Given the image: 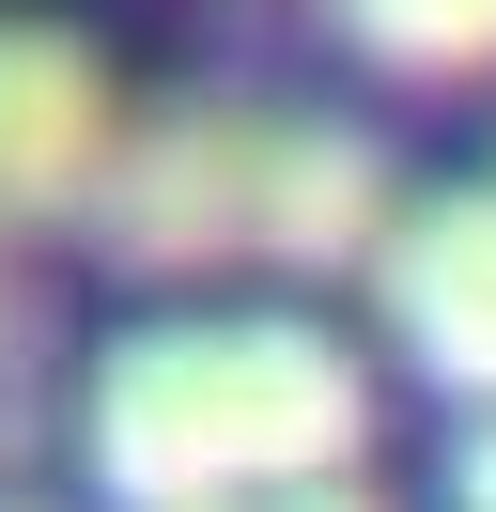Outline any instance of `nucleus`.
I'll return each instance as SVG.
<instances>
[{
	"label": "nucleus",
	"instance_id": "6e6552de",
	"mask_svg": "<svg viewBox=\"0 0 496 512\" xmlns=\"http://www.w3.org/2000/svg\"><path fill=\"white\" fill-rule=\"evenodd\" d=\"M450 512H496V404H481V435L450 450Z\"/></svg>",
	"mask_w": 496,
	"mask_h": 512
},
{
	"label": "nucleus",
	"instance_id": "f03ea898",
	"mask_svg": "<svg viewBox=\"0 0 496 512\" xmlns=\"http://www.w3.org/2000/svg\"><path fill=\"white\" fill-rule=\"evenodd\" d=\"M248 156H264V109L233 94H171L140 109V125L109 140V171H93V249L124 264V280H202V264L248 249Z\"/></svg>",
	"mask_w": 496,
	"mask_h": 512
},
{
	"label": "nucleus",
	"instance_id": "423d86ee",
	"mask_svg": "<svg viewBox=\"0 0 496 512\" xmlns=\"http://www.w3.org/2000/svg\"><path fill=\"white\" fill-rule=\"evenodd\" d=\"M357 63H388V78H496V0H310Z\"/></svg>",
	"mask_w": 496,
	"mask_h": 512
},
{
	"label": "nucleus",
	"instance_id": "39448f33",
	"mask_svg": "<svg viewBox=\"0 0 496 512\" xmlns=\"http://www.w3.org/2000/svg\"><path fill=\"white\" fill-rule=\"evenodd\" d=\"M109 140H124L109 63L78 32H47V16H0V233L16 218H78Z\"/></svg>",
	"mask_w": 496,
	"mask_h": 512
},
{
	"label": "nucleus",
	"instance_id": "0eeeda50",
	"mask_svg": "<svg viewBox=\"0 0 496 512\" xmlns=\"http://www.w3.org/2000/svg\"><path fill=\"white\" fill-rule=\"evenodd\" d=\"M47 435V311L31 295H0V466Z\"/></svg>",
	"mask_w": 496,
	"mask_h": 512
},
{
	"label": "nucleus",
	"instance_id": "9d476101",
	"mask_svg": "<svg viewBox=\"0 0 496 512\" xmlns=\"http://www.w3.org/2000/svg\"><path fill=\"white\" fill-rule=\"evenodd\" d=\"M0 512H47V497H0Z\"/></svg>",
	"mask_w": 496,
	"mask_h": 512
},
{
	"label": "nucleus",
	"instance_id": "1a4fd4ad",
	"mask_svg": "<svg viewBox=\"0 0 496 512\" xmlns=\"http://www.w3.org/2000/svg\"><path fill=\"white\" fill-rule=\"evenodd\" d=\"M279 512H388L372 481H310V497H279Z\"/></svg>",
	"mask_w": 496,
	"mask_h": 512
},
{
	"label": "nucleus",
	"instance_id": "7ed1b4c3",
	"mask_svg": "<svg viewBox=\"0 0 496 512\" xmlns=\"http://www.w3.org/2000/svg\"><path fill=\"white\" fill-rule=\"evenodd\" d=\"M403 218V171L372 125H326V109H264V156H248V249L279 280H341L372 264Z\"/></svg>",
	"mask_w": 496,
	"mask_h": 512
},
{
	"label": "nucleus",
	"instance_id": "20e7f679",
	"mask_svg": "<svg viewBox=\"0 0 496 512\" xmlns=\"http://www.w3.org/2000/svg\"><path fill=\"white\" fill-rule=\"evenodd\" d=\"M372 295H388V342L419 357L450 404H496V187L403 202L388 249H372Z\"/></svg>",
	"mask_w": 496,
	"mask_h": 512
},
{
	"label": "nucleus",
	"instance_id": "f257e3e1",
	"mask_svg": "<svg viewBox=\"0 0 496 512\" xmlns=\"http://www.w3.org/2000/svg\"><path fill=\"white\" fill-rule=\"evenodd\" d=\"M372 373L310 311L233 326H124L78 373V466L109 512H279L310 481H357Z\"/></svg>",
	"mask_w": 496,
	"mask_h": 512
}]
</instances>
